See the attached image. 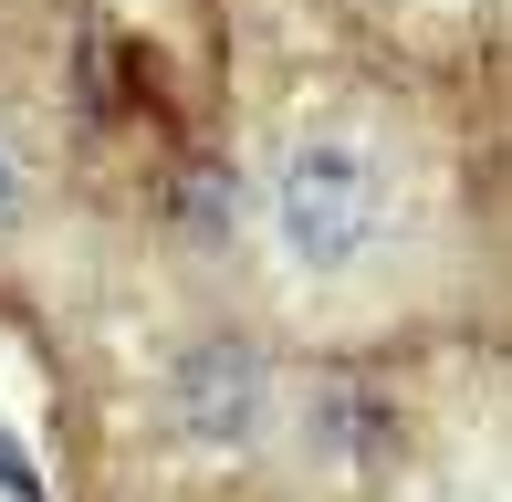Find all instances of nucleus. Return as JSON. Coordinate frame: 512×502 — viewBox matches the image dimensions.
<instances>
[{"label": "nucleus", "instance_id": "4", "mask_svg": "<svg viewBox=\"0 0 512 502\" xmlns=\"http://www.w3.org/2000/svg\"><path fill=\"white\" fill-rule=\"evenodd\" d=\"M11 189H21V168H11V147H0V220H11Z\"/></svg>", "mask_w": 512, "mask_h": 502}, {"label": "nucleus", "instance_id": "1", "mask_svg": "<svg viewBox=\"0 0 512 502\" xmlns=\"http://www.w3.org/2000/svg\"><path fill=\"white\" fill-rule=\"evenodd\" d=\"M262 220H272V251H283L293 283H356L387 251V220H398L387 157L366 136H293L272 157Z\"/></svg>", "mask_w": 512, "mask_h": 502}, {"label": "nucleus", "instance_id": "2", "mask_svg": "<svg viewBox=\"0 0 512 502\" xmlns=\"http://www.w3.org/2000/svg\"><path fill=\"white\" fill-rule=\"evenodd\" d=\"M178 429L209 450H241V440H262V419H272V377H262V356L241 346V335H209V346L178 356Z\"/></svg>", "mask_w": 512, "mask_h": 502}, {"label": "nucleus", "instance_id": "3", "mask_svg": "<svg viewBox=\"0 0 512 502\" xmlns=\"http://www.w3.org/2000/svg\"><path fill=\"white\" fill-rule=\"evenodd\" d=\"M0 482H11V492H32V461H21L11 440H0Z\"/></svg>", "mask_w": 512, "mask_h": 502}]
</instances>
